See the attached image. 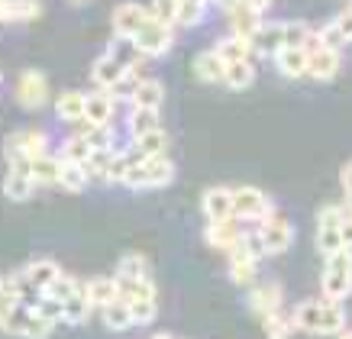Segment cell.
I'll use <instances>...</instances> for the list:
<instances>
[{"mask_svg": "<svg viewBox=\"0 0 352 339\" xmlns=\"http://www.w3.org/2000/svg\"><path fill=\"white\" fill-rule=\"evenodd\" d=\"M226 262H230V278H233V285L239 287H252L256 285V275H258V262L265 259L262 252V243H258L256 233H245L236 239L230 249H226Z\"/></svg>", "mask_w": 352, "mask_h": 339, "instance_id": "3", "label": "cell"}, {"mask_svg": "<svg viewBox=\"0 0 352 339\" xmlns=\"http://www.w3.org/2000/svg\"><path fill=\"white\" fill-rule=\"evenodd\" d=\"M123 74H126V68L117 65L110 55H100V58L91 65V81H94V87H100V91H113V87L123 81Z\"/></svg>", "mask_w": 352, "mask_h": 339, "instance_id": "23", "label": "cell"}, {"mask_svg": "<svg viewBox=\"0 0 352 339\" xmlns=\"http://www.w3.org/2000/svg\"><path fill=\"white\" fill-rule=\"evenodd\" d=\"M30 320H32V307H26V304H16V307H10V314L3 317L0 329H3V333H10V336H23V339H26Z\"/></svg>", "mask_w": 352, "mask_h": 339, "instance_id": "38", "label": "cell"}, {"mask_svg": "<svg viewBox=\"0 0 352 339\" xmlns=\"http://www.w3.org/2000/svg\"><path fill=\"white\" fill-rule=\"evenodd\" d=\"M149 339H175V336H171V333H152Z\"/></svg>", "mask_w": 352, "mask_h": 339, "instance_id": "46", "label": "cell"}, {"mask_svg": "<svg viewBox=\"0 0 352 339\" xmlns=\"http://www.w3.org/2000/svg\"><path fill=\"white\" fill-rule=\"evenodd\" d=\"M45 100H49V85H45L43 72H36V68L23 72L16 78V104L26 110H39L45 107Z\"/></svg>", "mask_w": 352, "mask_h": 339, "instance_id": "13", "label": "cell"}, {"mask_svg": "<svg viewBox=\"0 0 352 339\" xmlns=\"http://www.w3.org/2000/svg\"><path fill=\"white\" fill-rule=\"evenodd\" d=\"M162 104H165V87H162V81H155V78H142V81L133 87V94H129V107L162 110Z\"/></svg>", "mask_w": 352, "mask_h": 339, "instance_id": "21", "label": "cell"}, {"mask_svg": "<svg viewBox=\"0 0 352 339\" xmlns=\"http://www.w3.org/2000/svg\"><path fill=\"white\" fill-rule=\"evenodd\" d=\"M252 81H256V65H252V62L226 65L223 85L230 87V91H245V87H252Z\"/></svg>", "mask_w": 352, "mask_h": 339, "instance_id": "36", "label": "cell"}, {"mask_svg": "<svg viewBox=\"0 0 352 339\" xmlns=\"http://www.w3.org/2000/svg\"><path fill=\"white\" fill-rule=\"evenodd\" d=\"M23 275H26L30 285L39 287V291H49L55 278L62 275V268H58V262H52V259H32L30 265L23 268Z\"/></svg>", "mask_w": 352, "mask_h": 339, "instance_id": "27", "label": "cell"}, {"mask_svg": "<svg viewBox=\"0 0 352 339\" xmlns=\"http://www.w3.org/2000/svg\"><path fill=\"white\" fill-rule=\"evenodd\" d=\"M175 10H178V0H152V13L168 20L171 26H175Z\"/></svg>", "mask_w": 352, "mask_h": 339, "instance_id": "43", "label": "cell"}, {"mask_svg": "<svg viewBox=\"0 0 352 339\" xmlns=\"http://www.w3.org/2000/svg\"><path fill=\"white\" fill-rule=\"evenodd\" d=\"M275 65H278V74H281V78H291V81L307 78V52H304V45H298V49H281V52L275 55Z\"/></svg>", "mask_w": 352, "mask_h": 339, "instance_id": "26", "label": "cell"}, {"mask_svg": "<svg viewBox=\"0 0 352 339\" xmlns=\"http://www.w3.org/2000/svg\"><path fill=\"white\" fill-rule=\"evenodd\" d=\"M133 152L142 155V159H152V155H168V133L165 129H152V133H142V136L133 139Z\"/></svg>", "mask_w": 352, "mask_h": 339, "instance_id": "28", "label": "cell"}, {"mask_svg": "<svg viewBox=\"0 0 352 339\" xmlns=\"http://www.w3.org/2000/svg\"><path fill=\"white\" fill-rule=\"evenodd\" d=\"M291 320L300 333L310 336H340L346 329V310L340 300H304L291 310Z\"/></svg>", "mask_w": 352, "mask_h": 339, "instance_id": "1", "label": "cell"}, {"mask_svg": "<svg viewBox=\"0 0 352 339\" xmlns=\"http://www.w3.org/2000/svg\"><path fill=\"white\" fill-rule=\"evenodd\" d=\"M58 188H65V191H85L87 188V175L81 165H75V162H62V171H58Z\"/></svg>", "mask_w": 352, "mask_h": 339, "instance_id": "39", "label": "cell"}, {"mask_svg": "<svg viewBox=\"0 0 352 339\" xmlns=\"http://www.w3.org/2000/svg\"><path fill=\"white\" fill-rule=\"evenodd\" d=\"M85 120L94 123V127H113V120H117V97L110 91L94 87L91 94H85Z\"/></svg>", "mask_w": 352, "mask_h": 339, "instance_id": "14", "label": "cell"}, {"mask_svg": "<svg viewBox=\"0 0 352 339\" xmlns=\"http://www.w3.org/2000/svg\"><path fill=\"white\" fill-rule=\"evenodd\" d=\"M201 210L207 217V223H220V220H233V188L214 184L201 194Z\"/></svg>", "mask_w": 352, "mask_h": 339, "instance_id": "15", "label": "cell"}, {"mask_svg": "<svg viewBox=\"0 0 352 339\" xmlns=\"http://www.w3.org/2000/svg\"><path fill=\"white\" fill-rule=\"evenodd\" d=\"M55 117L62 120L65 127H75L85 120V94L81 91H62L55 97Z\"/></svg>", "mask_w": 352, "mask_h": 339, "instance_id": "24", "label": "cell"}, {"mask_svg": "<svg viewBox=\"0 0 352 339\" xmlns=\"http://www.w3.org/2000/svg\"><path fill=\"white\" fill-rule=\"evenodd\" d=\"M149 7H142V3H120L117 10H113V36H126L133 39L139 30H142V23L149 20Z\"/></svg>", "mask_w": 352, "mask_h": 339, "instance_id": "16", "label": "cell"}, {"mask_svg": "<svg viewBox=\"0 0 352 339\" xmlns=\"http://www.w3.org/2000/svg\"><path fill=\"white\" fill-rule=\"evenodd\" d=\"M194 74L201 78L204 85H223V74H226V62L214 49L194 55Z\"/></svg>", "mask_w": 352, "mask_h": 339, "instance_id": "20", "label": "cell"}, {"mask_svg": "<svg viewBox=\"0 0 352 339\" xmlns=\"http://www.w3.org/2000/svg\"><path fill=\"white\" fill-rule=\"evenodd\" d=\"M45 152H49V133L45 129H16L3 142V155H7L10 165L36 159V155H45Z\"/></svg>", "mask_w": 352, "mask_h": 339, "instance_id": "10", "label": "cell"}, {"mask_svg": "<svg viewBox=\"0 0 352 339\" xmlns=\"http://www.w3.org/2000/svg\"><path fill=\"white\" fill-rule=\"evenodd\" d=\"M243 236V230H239V220H220V223H207V230H204V239L210 243V249H220V252H226L230 245L236 243Z\"/></svg>", "mask_w": 352, "mask_h": 339, "instance_id": "25", "label": "cell"}, {"mask_svg": "<svg viewBox=\"0 0 352 339\" xmlns=\"http://www.w3.org/2000/svg\"><path fill=\"white\" fill-rule=\"evenodd\" d=\"M55 323H49V320H43L36 310H32V320H30V329H26V339H49L52 336Z\"/></svg>", "mask_w": 352, "mask_h": 339, "instance_id": "42", "label": "cell"}, {"mask_svg": "<svg viewBox=\"0 0 352 339\" xmlns=\"http://www.w3.org/2000/svg\"><path fill=\"white\" fill-rule=\"evenodd\" d=\"M262 329H265V339H291L294 333H298L291 314H285V310L265 314V317H262Z\"/></svg>", "mask_w": 352, "mask_h": 339, "instance_id": "35", "label": "cell"}, {"mask_svg": "<svg viewBox=\"0 0 352 339\" xmlns=\"http://www.w3.org/2000/svg\"><path fill=\"white\" fill-rule=\"evenodd\" d=\"M314 32V26L300 20H288V23H262L256 30V36L249 39L252 52L256 55H268L275 58L281 49H298V45L307 43V36Z\"/></svg>", "mask_w": 352, "mask_h": 339, "instance_id": "2", "label": "cell"}, {"mask_svg": "<svg viewBox=\"0 0 352 339\" xmlns=\"http://www.w3.org/2000/svg\"><path fill=\"white\" fill-rule=\"evenodd\" d=\"M272 210H275V207H272V201H268L265 191H258V188H252V184H239V188H233V217L236 220L258 223V220H265Z\"/></svg>", "mask_w": 352, "mask_h": 339, "instance_id": "11", "label": "cell"}, {"mask_svg": "<svg viewBox=\"0 0 352 339\" xmlns=\"http://www.w3.org/2000/svg\"><path fill=\"white\" fill-rule=\"evenodd\" d=\"M171 181H175V162L168 155H152V159L136 155L133 168L123 178V188H129V191H155V188H165Z\"/></svg>", "mask_w": 352, "mask_h": 339, "instance_id": "4", "label": "cell"}, {"mask_svg": "<svg viewBox=\"0 0 352 339\" xmlns=\"http://www.w3.org/2000/svg\"><path fill=\"white\" fill-rule=\"evenodd\" d=\"M320 287L327 300H346L352 294V249H340L333 255H323Z\"/></svg>", "mask_w": 352, "mask_h": 339, "instance_id": "5", "label": "cell"}, {"mask_svg": "<svg viewBox=\"0 0 352 339\" xmlns=\"http://www.w3.org/2000/svg\"><path fill=\"white\" fill-rule=\"evenodd\" d=\"M336 339H352V329H342V333H340Z\"/></svg>", "mask_w": 352, "mask_h": 339, "instance_id": "47", "label": "cell"}, {"mask_svg": "<svg viewBox=\"0 0 352 339\" xmlns=\"http://www.w3.org/2000/svg\"><path fill=\"white\" fill-rule=\"evenodd\" d=\"M85 285V281H78L75 275H68V272H62V275L52 281V287L45 291V294H52V297H58V300H65V297H72L78 291V287Z\"/></svg>", "mask_w": 352, "mask_h": 339, "instance_id": "41", "label": "cell"}, {"mask_svg": "<svg viewBox=\"0 0 352 339\" xmlns=\"http://www.w3.org/2000/svg\"><path fill=\"white\" fill-rule=\"evenodd\" d=\"M317 249L320 255H333L340 249H352L346 239V207L342 204H327L317 213Z\"/></svg>", "mask_w": 352, "mask_h": 339, "instance_id": "6", "label": "cell"}, {"mask_svg": "<svg viewBox=\"0 0 352 339\" xmlns=\"http://www.w3.org/2000/svg\"><path fill=\"white\" fill-rule=\"evenodd\" d=\"M226 10V23H230V36H239V39H252L256 36V30L262 26V13L252 10L249 3H243V0H230V3H223Z\"/></svg>", "mask_w": 352, "mask_h": 339, "instance_id": "12", "label": "cell"}, {"mask_svg": "<svg viewBox=\"0 0 352 339\" xmlns=\"http://www.w3.org/2000/svg\"><path fill=\"white\" fill-rule=\"evenodd\" d=\"M58 171H62V159L55 152L36 155L30 162V178L36 181V188H58Z\"/></svg>", "mask_w": 352, "mask_h": 339, "instance_id": "18", "label": "cell"}, {"mask_svg": "<svg viewBox=\"0 0 352 339\" xmlns=\"http://www.w3.org/2000/svg\"><path fill=\"white\" fill-rule=\"evenodd\" d=\"M214 52L220 55L226 65H233V62H252V45L245 43V39H239V36H223V39H217Z\"/></svg>", "mask_w": 352, "mask_h": 339, "instance_id": "30", "label": "cell"}, {"mask_svg": "<svg viewBox=\"0 0 352 339\" xmlns=\"http://www.w3.org/2000/svg\"><path fill=\"white\" fill-rule=\"evenodd\" d=\"M159 127H162L159 110H146V107H129V117H126L129 139L142 136V133H152V129H159Z\"/></svg>", "mask_w": 352, "mask_h": 339, "instance_id": "32", "label": "cell"}, {"mask_svg": "<svg viewBox=\"0 0 352 339\" xmlns=\"http://www.w3.org/2000/svg\"><path fill=\"white\" fill-rule=\"evenodd\" d=\"M133 43L142 49L146 58H162V55L171 49V43H175V26H171L168 20L155 17V13H149V20L142 23V30L133 36Z\"/></svg>", "mask_w": 352, "mask_h": 339, "instance_id": "8", "label": "cell"}, {"mask_svg": "<svg viewBox=\"0 0 352 339\" xmlns=\"http://www.w3.org/2000/svg\"><path fill=\"white\" fill-rule=\"evenodd\" d=\"M36 314L43 320H49V323H65V307H62V300L52 294H43L39 300H36Z\"/></svg>", "mask_w": 352, "mask_h": 339, "instance_id": "40", "label": "cell"}, {"mask_svg": "<svg viewBox=\"0 0 352 339\" xmlns=\"http://www.w3.org/2000/svg\"><path fill=\"white\" fill-rule=\"evenodd\" d=\"M85 294H87V300L94 304V310L107 307L110 300H117V297H120L117 275H100V278H91V281H85Z\"/></svg>", "mask_w": 352, "mask_h": 339, "instance_id": "22", "label": "cell"}, {"mask_svg": "<svg viewBox=\"0 0 352 339\" xmlns=\"http://www.w3.org/2000/svg\"><path fill=\"white\" fill-rule=\"evenodd\" d=\"M62 307H65V323H75V327H81V323H85V320L91 317V310H94V304L87 300L85 285H81L72 297H65V300H62Z\"/></svg>", "mask_w": 352, "mask_h": 339, "instance_id": "33", "label": "cell"}, {"mask_svg": "<svg viewBox=\"0 0 352 339\" xmlns=\"http://www.w3.org/2000/svg\"><path fill=\"white\" fill-rule=\"evenodd\" d=\"M100 317H104V327L113 329V333H123V329L136 327V320H133V314H129V304L123 300V297L110 300L107 307H100Z\"/></svg>", "mask_w": 352, "mask_h": 339, "instance_id": "29", "label": "cell"}, {"mask_svg": "<svg viewBox=\"0 0 352 339\" xmlns=\"http://www.w3.org/2000/svg\"><path fill=\"white\" fill-rule=\"evenodd\" d=\"M346 207V204H342ZM346 239H349V245H352V207H346Z\"/></svg>", "mask_w": 352, "mask_h": 339, "instance_id": "45", "label": "cell"}, {"mask_svg": "<svg viewBox=\"0 0 352 339\" xmlns=\"http://www.w3.org/2000/svg\"><path fill=\"white\" fill-rule=\"evenodd\" d=\"M256 236H258L265 255H281L294 245V223H291L281 210H272L265 220L256 223Z\"/></svg>", "mask_w": 352, "mask_h": 339, "instance_id": "7", "label": "cell"}, {"mask_svg": "<svg viewBox=\"0 0 352 339\" xmlns=\"http://www.w3.org/2000/svg\"><path fill=\"white\" fill-rule=\"evenodd\" d=\"M117 65H123L126 72H133V68H142V62H146V55H142V49H139L133 39H126V36H113V43L107 45V52Z\"/></svg>", "mask_w": 352, "mask_h": 339, "instance_id": "19", "label": "cell"}, {"mask_svg": "<svg viewBox=\"0 0 352 339\" xmlns=\"http://www.w3.org/2000/svg\"><path fill=\"white\" fill-rule=\"evenodd\" d=\"M281 285L275 281H256V285L249 287V310L258 314V317H265V314H275L281 310Z\"/></svg>", "mask_w": 352, "mask_h": 339, "instance_id": "17", "label": "cell"}, {"mask_svg": "<svg viewBox=\"0 0 352 339\" xmlns=\"http://www.w3.org/2000/svg\"><path fill=\"white\" fill-rule=\"evenodd\" d=\"M113 275L120 278V281H139V278H152V268H149V259L139 252H129L123 255L117 262V272Z\"/></svg>", "mask_w": 352, "mask_h": 339, "instance_id": "31", "label": "cell"}, {"mask_svg": "<svg viewBox=\"0 0 352 339\" xmlns=\"http://www.w3.org/2000/svg\"><path fill=\"white\" fill-rule=\"evenodd\" d=\"M68 3H75V7H85L87 0H68Z\"/></svg>", "mask_w": 352, "mask_h": 339, "instance_id": "48", "label": "cell"}, {"mask_svg": "<svg viewBox=\"0 0 352 339\" xmlns=\"http://www.w3.org/2000/svg\"><path fill=\"white\" fill-rule=\"evenodd\" d=\"M340 188H342V204L352 207V159L346 162L342 171H340Z\"/></svg>", "mask_w": 352, "mask_h": 339, "instance_id": "44", "label": "cell"}, {"mask_svg": "<svg viewBox=\"0 0 352 339\" xmlns=\"http://www.w3.org/2000/svg\"><path fill=\"white\" fill-rule=\"evenodd\" d=\"M304 52H307V78H314V81L327 85V81H333V78L340 74L342 55L336 52V49H327V45L317 39V32H310V36H307Z\"/></svg>", "mask_w": 352, "mask_h": 339, "instance_id": "9", "label": "cell"}, {"mask_svg": "<svg viewBox=\"0 0 352 339\" xmlns=\"http://www.w3.org/2000/svg\"><path fill=\"white\" fill-rule=\"evenodd\" d=\"M32 191H36V181L30 175L13 171V168L3 175V197H10V201H30Z\"/></svg>", "mask_w": 352, "mask_h": 339, "instance_id": "34", "label": "cell"}, {"mask_svg": "<svg viewBox=\"0 0 352 339\" xmlns=\"http://www.w3.org/2000/svg\"><path fill=\"white\" fill-rule=\"evenodd\" d=\"M91 152L94 149L87 146L81 136H65L62 142H58V149H55V155L62 162H75V165H85L87 159H91Z\"/></svg>", "mask_w": 352, "mask_h": 339, "instance_id": "37", "label": "cell"}]
</instances>
